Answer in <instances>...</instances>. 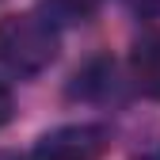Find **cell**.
<instances>
[{"instance_id":"5","label":"cell","mask_w":160,"mask_h":160,"mask_svg":"<svg viewBox=\"0 0 160 160\" xmlns=\"http://www.w3.org/2000/svg\"><path fill=\"white\" fill-rule=\"evenodd\" d=\"M126 4L137 12V15H145V19H152V15H160V0H126Z\"/></svg>"},{"instance_id":"3","label":"cell","mask_w":160,"mask_h":160,"mask_svg":"<svg viewBox=\"0 0 160 160\" xmlns=\"http://www.w3.org/2000/svg\"><path fill=\"white\" fill-rule=\"evenodd\" d=\"M130 76L141 95L160 103V27H149L133 38L130 50Z\"/></svg>"},{"instance_id":"1","label":"cell","mask_w":160,"mask_h":160,"mask_svg":"<svg viewBox=\"0 0 160 160\" xmlns=\"http://www.w3.org/2000/svg\"><path fill=\"white\" fill-rule=\"evenodd\" d=\"M61 53V31L46 12H12L0 19V65L15 76L46 72Z\"/></svg>"},{"instance_id":"2","label":"cell","mask_w":160,"mask_h":160,"mask_svg":"<svg viewBox=\"0 0 160 160\" xmlns=\"http://www.w3.org/2000/svg\"><path fill=\"white\" fill-rule=\"evenodd\" d=\"M111 145V130L99 122H72L57 126L46 137H38L31 160H103Z\"/></svg>"},{"instance_id":"6","label":"cell","mask_w":160,"mask_h":160,"mask_svg":"<svg viewBox=\"0 0 160 160\" xmlns=\"http://www.w3.org/2000/svg\"><path fill=\"white\" fill-rule=\"evenodd\" d=\"M12 111H15V99H12V92H8V84H0V126L12 118Z\"/></svg>"},{"instance_id":"4","label":"cell","mask_w":160,"mask_h":160,"mask_svg":"<svg viewBox=\"0 0 160 160\" xmlns=\"http://www.w3.org/2000/svg\"><path fill=\"white\" fill-rule=\"evenodd\" d=\"M50 4L61 12V15H72V19H84V15H92L95 12V4L99 0H50Z\"/></svg>"},{"instance_id":"7","label":"cell","mask_w":160,"mask_h":160,"mask_svg":"<svg viewBox=\"0 0 160 160\" xmlns=\"http://www.w3.org/2000/svg\"><path fill=\"white\" fill-rule=\"evenodd\" d=\"M149 160H160V156H149Z\"/></svg>"}]
</instances>
